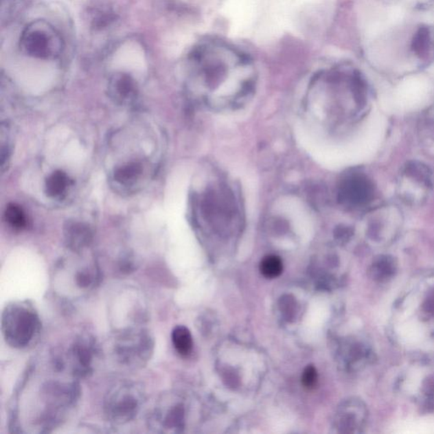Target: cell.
<instances>
[{
	"mask_svg": "<svg viewBox=\"0 0 434 434\" xmlns=\"http://www.w3.org/2000/svg\"><path fill=\"white\" fill-rule=\"evenodd\" d=\"M5 219L14 229L21 230L27 226V217L23 209L16 204H10L5 209Z\"/></svg>",
	"mask_w": 434,
	"mask_h": 434,
	"instance_id": "18",
	"label": "cell"
},
{
	"mask_svg": "<svg viewBox=\"0 0 434 434\" xmlns=\"http://www.w3.org/2000/svg\"><path fill=\"white\" fill-rule=\"evenodd\" d=\"M108 350L119 366L128 369L142 367L153 354L154 340L144 329H122L112 337Z\"/></svg>",
	"mask_w": 434,
	"mask_h": 434,
	"instance_id": "3",
	"label": "cell"
},
{
	"mask_svg": "<svg viewBox=\"0 0 434 434\" xmlns=\"http://www.w3.org/2000/svg\"><path fill=\"white\" fill-rule=\"evenodd\" d=\"M63 361L50 358L49 372L29 368L26 377L14 394L12 404L14 428L27 433H47L56 428L77 404L79 386Z\"/></svg>",
	"mask_w": 434,
	"mask_h": 434,
	"instance_id": "1",
	"label": "cell"
},
{
	"mask_svg": "<svg viewBox=\"0 0 434 434\" xmlns=\"http://www.w3.org/2000/svg\"><path fill=\"white\" fill-rule=\"evenodd\" d=\"M21 52L29 58L41 60H56L62 56L65 43L56 27L45 20L29 23L21 32Z\"/></svg>",
	"mask_w": 434,
	"mask_h": 434,
	"instance_id": "4",
	"label": "cell"
},
{
	"mask_svg": "<svg viewBox=\"0 0 434 434\" xmlns=\"http://www.w3.org/2000/svg\"><path fill=\"white\" fill-rule=\"evenodd\" d=\"M260 273L266 278H275L280 276L283 271V262L277 255H269L260 263Z\"/></svg>",
	"mask_w": 434,
	"mask_h": 434,
	"instance_id": "17",
	"label": "cell"
},
{
	"mask_svg": "<svg viewBox=\"0 0 434 434\" xmlns=\"http://www.w3.org/2000/svg\"><path fill=\"white\" fill-rule=\"evenodd\" d=\"M140 172L141 166L136 163H133V164L126 165L118 169L115 172V177L118 182L126 183H128L129 181L135 179L140 174Z\"/></svg>",
	"mask_w": 434,
	"mask_h": 434,
	"instance_id": "20",
	"label": "cell"
},
{
	"mask_svg": "<svg viewBox=\"0 0 434 434\" xmlns=\"http://www.w3.org/2000/svg\"><path fill=\"white\" fill-rule=\"evenodd\" d=\"M99 353L95 340L89 336H80L75 339L64 356L69 372L77 378L92 374Z\"/></svg>",
	"mask_w": 434,
	"mask_h": 434,
	"instance_id": "8",
	"label": "cell"
},
{
	"mask_svg": "<svg viewBox=\"0 0 434 434\" xmlns=\"http://www.w3.org/2000/svg\"><path fill=\"white\" fill-rule=\"evenodd\" d=\"M396 270V262L390 256H380L374 263V271L378 277H388Z\"/></svg>",
	"mask_w": 434,
	"mask_h": 434,
	"instance_id": "19",
	"label": "cell"
},
{
	"mask_svg": "<svg viewBox=\"0 0 434 434\" xmlns=\"http://www.w3.org/2000/svg\"><path fill=\"white\" fill-rule=\"evenodd\" d=\"M146 402V392L139 383L123 381L111 387L104 398V410L108 421L123 425L135 420Z\"/></svg>",
	"mask_w": 434,
	"mask_h": 434,
	"instance_id": "6",
	"label": "cell"
},
{
	"mask_svg": "<svg viewBox=\"0 0 434 434\" xmlns=\"http://www.w3.org/2000/svg\"><path fill=\"white\" fill-rule=\"evenodd\" d=\"M418 136L423 148L434 155V103L422 115Z\"/></svg>",
	"mask_w": 434,
	"mask_h": 434,
	"instance_id": "13",
	"label": "cell"
},
{
	"mask_svg": "<svg viewBox=\"0 0 434 434\" xmlns=\"http://www.w3.org/2000/svg\"><path fill=\"white\" fill-rule=\"evenodd\" d=\"M67 185L68 177L66 173L60 171L54 172L53 174L49 177L48 181H47V194L52 197L59 196V195L64 193Z\"/></svg>",
	"mask_w": 434,
	"mask_h": 434,
	"instance_id": "16",
	"label": "cell"
},
{
	"mask_svg": "<svg viewBox=\"0 0 434 434\" xmlns=\"http://www.w3.org/2000/svg\"><path fill=\"white\" fill-rule=\"evenodd\" d=\"M340 194L343 203L350 207H365L374 201V184L363 173H354L343 181Z\"/></svg>",
	"mask_w": 434,
	"mask_h": 434,
	"instance_id": "9",
	"label": "cell"
},
{
	"mask_svg": "<svg viewBox=\"0 0 434 434\" xmlns=\"http://www.w3.org/2000/svg\"><path fill=\"white\" fill-rule=\"evenodd\" d=\"M434 187L431 169L421 161H410L400 169L396 180V195L404 205L421 207L429 200Z\"/></svg>",
	"mask_w": 434,
	"mask_h": 434,
	"instance_id": "5",
	"label": "cell"
},
{
	"mask_svg": "<svg viewBox=\"0 0 434 434\" xmlns=\"http://www.w3.org/2000/svg\"><path fill=\"white\" fill-rule=\"evenodd\" d=\"M85 21L90 30L100 32L115 26L118 14L115 7L106 0H95L87 7Z\"/></svg>",
	"mask_w": 434,
	"mask_h": 434,
	"instance_id": "11",
	"label": "cell"
},
{
	"mask_svg": "<svg viewBox=\"0 0 434 434\" xmlns=\"http://www.w3.org/2000/svg\"><path fill=\"white\" fill-rule=\"evenodd\" d=\"M66 238L69 247L73 251H80L91 242L92 233L83 224L71 223L66 229Z\"/></svg>",
	"mask_w": 434,
	"mask_h": 434,
	"instance_id": "14",
	"label": "cell"
},
{
	"mask_svg": "<svg viewBox=\"0 0 434 434\" xmlns=\"http://www.w3.org/2000/svg\"><path fill=\"white\" fill-rule=\"evenodd\" d=\"M41 321L35 307L29 301H14L2 313V332L10 346L25 349L41 334Z\"/></svg>",
	"mask_w": 434,
	"mask_h": 434,
	"instance_id": "2",
	"label": "cell"
},
{
	"mask_svg": "<svg viewBox=\"0 0 434 434\" xmlns=\"http://www.w3.org/2000/svg\"><path fill=\"white\" fill-rule=\"evenodd\" d=\"M367 235L377 244L391 243L402 230L404 216L396 205L377 206L369 213Z\"/></svg>",
	"mask_w": 434,
	"mask_h": 434,
	"instance_id": "7",
	"label": "cell"
},
{
	"mask_svg": "<svg viewBox=\"0 0 434 434\" xmlns=\"http://www.w3.org/2000/svg\"><path fill=\"white\" fill-rule=\"evenodd\" d=\"M112 95L119 100H128L135 98L137 92V82L131 75L117 72L111 78L108 84Z\"/></svg>",
	"mask_w": 434,
	"mask_h": 434,
	"instance_id": "12",
	"label": "cell"
},
{
	"mask_svg": "<svg viewBox=\"0 0 434 434\" xmlns=\"http://www.w3.org/2000/svg\"><path fill=\"white\" fill-rule=\"evenodd\" d=\"M317 382V372L313 366H308L305 369L302 375V383L305 388L310 389L316 386Z\"/></svg>",
	"mask_w": 434,
	"mask_h": 434,
	"instance_id": "21",
	"label": "cell"
},
{
	"mask_svg": "<svg viewBox=\"0 0 434 434\" xmlns=\"http://www.w3.org/2000/svg\"><path fill=\"white\" fill-rule=\"evenodd\" d=\"M173 345L179 354L187 356L193 350V338L185 326H176L172 334Z\"/></svg>",
	"mask_w": 434,
	"mask_h": 434,
	"instance_id": "15",
	"label": "cell"
},
{
	"mask_svg": "<svg viewBox=\"0 0 434 434\" xmlns=\"http://www.w3.org/2000/svg\"><path fill=\"white\" fill-rule=\"evenodd\" d=\"M409 53L418 68L434 62V26L422 24L415 29L409 42Z\"/></svg>",
	"mask_w": 434,
	"mask_h": 434,
	"instance_id": "10",
	"label": "cell"
}]
</instances>
